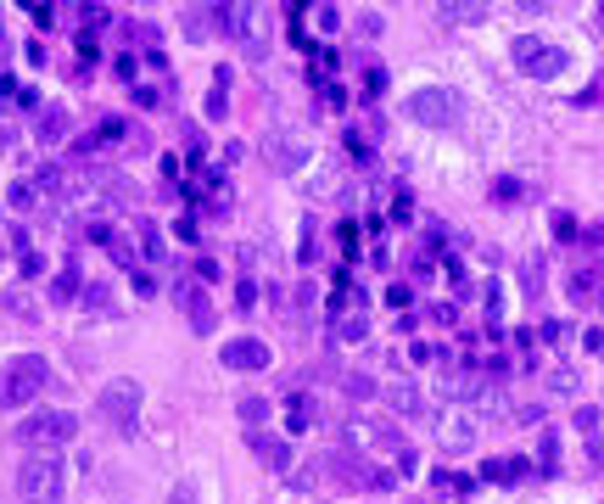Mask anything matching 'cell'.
Wrapping results in <instances>:
<instances>
[{
	"label": "cell",
	"instance_id": "5bb4252c",
	"mask_svg": "<svg viewBox=\"0 0 604 504\" xmlns=\"http://www.w3.org/2000/svg\"><path fill=\"white\" fill-rule=\"evenodd\" d=\"M443 443L448 449H470L476 443V414L470 409H448L443 414Z\"/></svg>",
	"mask_w": 604,
	"mask_h": 504
},
{
	"label": "cell",
	"instance_id": "d590c367",
	"mask_svg": "<svg viewBox=\"0 0 604 504\" xmlns=\"http://www.w3.org/2000/svg\"><path fill=\"white\" fill-rule=\"evenodd\" d=\"M168 504H197V493H191V482H180L174 493H168Z\"/></svg>",
	"mask_w": 604,
	"mask_h": 504
},
{
	"label": "cell",
	"instance_id": "277c9868",
	"mask_svg": "<svg viewBox=\"0 0 604 504\" xmlns=\"http://www.w3.org/2000/svg\"><path fill=\"white\" fill-rule=\"evenodd\" d=\"M73 432H78V420L67 409H40V414H29L18 427V443L29 454H56L62 443H73Z\"/></svg>",
	"mask_w": 604,
	"mask_h": 504
},
{
	"label": "cell",
	"instance_id": "83f0119b",
	"mask_svg": "<svg viewBox=\"0 0 604 504\" xmlns=\"http://www.w3.org/2000/svg\"><path fill=\"white\" fill-rule=\"evenodd\" d=\"M538 460H543V471H554V465H560V443H554V432H543V443H538Z\"/></svg>",
	"mask_w": 604,
	"mask_h": 504
},
{
	"label": "cell",
	"instance_id": "44dd1931",
	"mask_svg": "<svg viewBox=\"0 0 604 504\" xmlns=\"http://www.w3.org/2000/svg\"><path fill=\"white\" fill-rule=\"evenodd\" d=\"M604 297V281L598 275H571V303H593Z\"/></svg>",
	"mask_w": 604,
	"mask_h": 504
},
{
	"label": "cell",
	"instance_id": "7402d4cb",
	"mask_svg": "<svg viewBox=\"0 0 604 504\" xmlns=\"http://www.w3.org/2000/svg\"><path fill=\"white\" fill-rule=\"evenodd\" d=\"M107 292H113V286H102V281H91V286H84V297H78V303H84V308H91V314H113V297H107Z\"/></svg>",
	"mask_w": 604,
	"mask_h": 504
},
{
	"label": "cell",
	"instance_id": "ffe728a7",
	"mask_svg": "<svg viewBox=\"0 0 604 504\" xmlns=\"http://www.w3.org/2000/svg\"><path fill=\"white\" fill-rule=\"evenodd\" d=\"M386 398H392V409H403V414H420V409H425V398H420V387H409V381H398V387H386Z\"/></svg>",
	"mask_w": 604,
	"mask_h": 504
},
{
	"label": "cell",
	"instance_id": "e0dca14e",
	"mask_svg": "<svg viewBox=\"0 0 604 504\" xmlns=\"http://www.w3.org/2000/svg\"><path fill=\"white\" fill-rule=\"evenodd\" d=\"M481 476H487V482H521V476H527V460H521V454H509V460H487V465H481Z\"/></svg>",
	"mask_w": 604,
	"mask_h": 504
},
{
	"label": "cell",
	"instance_id": "5b68a950",
	"mask_svg": "<svg viewBox=\"0 0 604 504\" xmlns=\"http://www.w3.org/2000/svg\"><path fill=\"white\" fill-rule=\"evenodd\" d=\"M409 113H414V124H425V129H454V124L465 118V96H459V91H443V84H425V91L409 96Z\"/></svg>",
	"mask_w": 604,
	"mask_h": 504
},
{
	"label": "cell",
	"instance_id": "7a4b0ae2",
	"mask_svg": "<svg viewBox=\"0 0 604 504\" xmlns=\"http://www.w3.org/2000/svg\"><path fill=\"white\" fill-rule=\"evenodd\" d=\"M140 403H146V392H140V381H129V376H118V381H107V387L96 392L102 427H113L118 438H135V432H140Z\"/></svg>",
	"mask_w": 604,
	"mask_h": 504
},
{
	"label": "cell",
	"instance_id": "cb8c5ba5",
	"mask_svg": "<svg viewBox=\"0 0 604 504\" xmlns=\"http://www.w3.org/2000/svg\"><path fill=\"white\" fill-rule=\"evenodd\" d=\"M241 420H246V427L257 432V427L269 420V403H264V398H241Z\"/></svg>",
	"mask_w": 604,
	"mask_h": 504
},
{
	"label": "cell",
	"instance_id": "9a60e30c",
	"mask_svg": "<svg viewBox=\"0 0 604 504\" xmlns=\"http://www.w3.org/2000/svg\"><path fill=\"white\" fill-rule=\"evenodd\" d=\"M208 18H219V7H186V12H180V29H186V40H191V45L213 34V23H208Z\"/></svg>",
	"mask_w": 604,
	"mask_h": 504
},
{
	"label": "cell",
	"instance_id": "2e32d148",
	"mask_svg": "<svg viewBox=\"0 0 604 504\" xmlns=\"http://www.w3.org/2000/svg\"><path fill=\"white\" fill-rule=\"evenodd\" d=\"M51 297H56V303H73V297H84V286H78V259H67V264L56 270V281H51Z\"/></svg>",
	"mask_w": 604,
	"mask_h": 504
},
{
	"label": "cell",
	"instance_id": "484cf974",
	"mask_svg": "<svg viewBox=\"0 0 604 504\" xmlns=\"http://www.w3.org/2000/svg\"><path fill=\"white\" fill-rule=\"evenodd\" d=\"M140 246H146V259H162V252H168V246H162V230H157V224H146V230H140Z\"/></svg>",
	"mask_w": 604,
	"mask_h": 504
},
{
	"label": "cell",
	"instance_id": "d6986e66",
	"mask_svg": "<svg viewBox=\"0 0 604 504\" xmlns=\"http://www.w3.org/2000/svg\"><path fill=\"white\" fill-rule=\"evenodd\" d=\"M481 18H487L481 0H448L443 7V23H481Z\"/></svg>",
	"mask_w": 604,
	"mask_h": 504
},
{
	"label": "cell",
	"instance_id": "1f68e13d",
	"mask_svg": "<svg viewBox=\"0 0 604 504\" xmlns=\"http://www.w3.org/2000/svg\"><path fill=\"white\" fill-rule=\"evenodd\" d=\"M314 23L330 34V29H341V12H336V7H319V12H314Z\"/></svg>",
	"mask_w": 604,
	"mask_h": 504
},
{
	"label": "cell",
	"instance_id": "4fadbf2b",
	"mask_svg": "<svg viewBox=\"0 0 604 504\" xmlns=\"http://www.w3.org/2000/svg\"><path fill=\"white\" fill-rule=\"evenodd\" d=\"M246 443H252V454L264 460L269 471H292V443H286V438H269V432H246Z\"/></svg>",
	"mask_w": 604,
	"mask_h": 504
},
{
	"label": "cell",
	"instance_id": "3957f363",
	"mask_svg": "<svg viewBox=\"0 0 604 504\" xmlns=\"http://www.w3.org/2000/svg\"><path fill=\"white\" fill-rule=\"evenodd\" d=\"M45 387H51V365L40 354H18V359H7V370H0V403L7 409L34 403Z\"/></svg>",
	"mask_w": 604,
	"mask_h": 504
},
{
	"label": "cell",
	"instance_id": "d6a6232c",
	"mask_svg": "<svg viewBox=\"0 0 604 504\" xmlns=\"http://www.w3.org/2000/svg\"><path fill=\"white\" fill-rule=\"evenodd\" d=\"M12 208L29 213V208H34V186H12Z\"/></svg>",
	"mask_w": 604,
	"mask_h": 504
},
{
	"label": "cell",
	"instance_id": "d4e9b609",
	"mask_svg": "<svg viewBox=\"0 0 604 504\" xmlns=\"http://www.w3.org/2000/svg\"><path fill=\"white\" fill-rule=\"evenodd\" d=\"M381 91H386V67L370 62V67H364V96H381Z\"/></svg>",
	"mask_w": 604,
	"mask_h": 504
},
{
	"label": "cell",
	"instance_id": "9c48e42d",
	"mask_svg": "<svg viewBox=\"0 0 604 504\" xmlns=\"http://www.w3.org/2000/svg\"><path fill=\"white\" fill-rule=\"evenodd\" d=\"M264 157H269V168H280V175H297L303 157H308V146H303V135L280 129V135H269V140H264Z\"/></svg>",
	"mask_w": 604,
	"mask_h": 504
},
{
	"label": "cell",
	"instance_id": "6da1fadb",
	"mask_svg": "<svg viewBox=\"0 0 604 504\" xmlns=\"http://www.w3.org/2000/svg\"><path fill=\"white\" fill-rule=\"evenodd\" d=\"M67 493V465L62 454H29L18 465V498L23 504H62Z\"/></svg>",
	"mask_w": 604,
	"mask_h": 504
},
{
	"label": "cell",
	"instance_id": "8fae6325",
	"mask_svg": "<svg viewBox=\"0 0 604 504\" xmlns=\"http://www.w3.org/2000/svg\"><path fill=\"white\" fill-rule=\"evenodd\" d=\"M174 297H180V308H186V319L208 336L213 325H219V314H213V303H208V292H202V281H180L174 286Z\"/></svg>",
	"mask_w": 604,
	"mask_h": 504
},
{
	"label": "cell",
	"instance_id": "836d02e7",
	"mask_svg": "<svg viewBox=\"0 0 604 504\" xmlns=\"http://www.w3.org/2000/svg\"><path fill=\"white\" fill-rule=\"evenodd\" d=\"M515 197H521V186H515V180H498L492 186V202H515Z\"/></svg>",
	"mask_w": 604,
	"mask_h": 504
},
{
	"label": "cell",
	"instance_id": "7c38bea8",
	"mask_svg": "<svg viewBox=\"0 0 604 504\" xmlns=\"http://www.w3.org/2000/svg\"><path fill=\"white\" fill-rule=\"evenodd\" d=\"M40 191L51 197V202H78L84 197V175H78V168H45V175H40Z\"/></svg>",
	"mask_w": 604,
	"mask_h": 504
},
{
	"label": "cell",
	"instance_id": "4dcf8cb0",
	"mask_svg": "<svg viewBox=\"0 0 604 504\" xmlns=\"http://www.w3.org/2000/svg\"><path fill=\"white\" fill-rule=\"evenodd\" d=\"M224 107H230V96H224V84H213V96H208V118H224Z\"/></svg>",
	"mask_w": 604,
	"mask_h": 504
},
{
	"label": "cell",
	"instance_id": "f1b7e54d",
	"mask_svg": "<svg viewBox=\"0 0 604 504\" xmlns=\"http://www.w3.org/2000/svg\"><path fill=\"white\" fill-rule=\"evenodd\" d=\"M381 29H386V18H381V12H364V18H359V34H364V40H375Z\"/></svg>",
	"mask_w": 604,
	"mask_h": 504
},
{
	"label": "cell",
	"instance_id": "30bf717a",
	"mask_svg": "<svg viewBox=\"0 0 604 504\" xmlns=\"http://www.w3.org/2000/svg\"><path fill=\"white\" fill-rule=\"evenodd\" d=\"M91 235L107 241V259H113V264H124V270L140 264V235H129V230H118V224H91Z\"/></svg>",
	"mask_w": 604,
	"mask_h": 504
},
{
	"label": "cell",
	"instance_id": "4316f807",
	"mask_svg": "<svg viewBox=\"0 0 604 504\" xmlns=\"http://www.w3.org/2000/svg\"><path fill=\"white\" fill-rule=\"evenodd\" d=\"M62 135H67V118H62V113L40 118V140H62Z\"/></svg>",
	"mask_w": 604,
	"mask_h": 504
},
{
	"label": "cell",
	"instance_id": "f546056e",
	"mask_svg": "<svg viewBox=\"0 0 604 504\" xmlns=\"http://www.w3.org/2000/svg\"><path fill=\"white\" fill-rule=\"evenodd\" d=\"M576 427H582L587 438H598V409H587V403H582V409H576Z\"/></svg>",
	"mask_w": 604,
	"mask_h": 504
},
{
	"label": "cell",
	"instance_id": "603a6c76",
	"mask_svg": "<svg viewBox=\"0 0 604 504\" xmlns=\"http://www.w3.org/2000/svg\"><path fill=\"white\" fill-rule=\"evenodd\" d=\"M364 330H370V314H341V319H336V336H341V343H359Z\"/></svg>",
	"mask_w": 604,
	"mask_h": 504
},
{
	"label": "cell",
	"instance_id": "e575fe53",
	"mask_svg": "<svg viewBox=\"0 0 604 504\" xmlns=\"http://www.w3.org/2000/svg\"><path fill=\"white\" fill-rule=\"evenodd\" d=\"M235 303H241V308H252V303H257V286H252V281H241V286H235Z\"/></svg>",
	"mask_w": 604,
	"mask_h": 504
},
{
	"label": "cell",
	"instance_id": "52a82bcc",
	"mask_svg": "<svg viewBox=\"0 0 604 504\" xmlns=\"http://www.w3.org/2000/svg\"><path fill=\"white\" fill-rule=\"evenodd\" d=\"M219 18H224V34L246 51V56H264V23H257V7H219Z\"/></svg>",
	"mask_w": 604,
	"mask_h": 504
},
{
	"label": "cell",
	"instance_id": "ac0fdd59",
	"mask_svg": "<svg viewBox=\"0 0 604 504\" xmlns=\"http://www.w3.org/2000/svg\"><path fill=\"white\" fill-rule=\"evenodd\" d=\"M286 420H292V432H308L314 420H319V403H314L308 392H297V398H292V409H286Z\"/></svg>",
	"mask_w": 604,
	"mask_h": 504
},
{
	"label": "cell",
	"instance_id": "ba28073f",
	"mask_svg": "<svg viewBox=\"0 0 604 504\" xmlns=\"http://www.w3.org/2000/svg\"><path fill=\"white\" fill-rule=\"evenodd\" d=\"M219 359H224V370H269V359H275V354H269L264 343H257V336H235V343H224V354H219Z\"/></svg>",
	"mask_w": 604,
	"mask_h": 504
},
{
	"label": "cell",
	"instance_id": "8992f818",
	"mask_svg": "<svg viewBox=\"0 0 604 504\" xmlns=\"http://www.w3.org/2000/svg\"><path fill=\"white\" fill-rule=\"evenodd\" d=\"M509 56H515V67H521L527 78H560V73L571 67V56H565L560 45L538 40V34H521V40L509 45Z\"/></svg>",
	"mask_w": 604,
	"mask_h": 504
}]
</instances>
